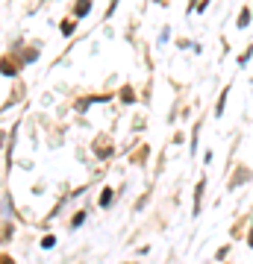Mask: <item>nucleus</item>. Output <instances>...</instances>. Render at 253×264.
I'll list each match as a JSON object with an SVG mask.
<instances>
[{
  "label": "nucleus",
  "mask_w": 253,
  "mask_h": 264,
  "mask_svg": "<svg viewBox=\"0 0 253 264\" xmlns=\"http://www.w3.org/2000/svg\"><path fill=\"white\" fill-rule=\"evenodd\" d=\"M88 6H91L88 0H80V6H77V12H80V15H85V12H88Z\"/></svg>",
  "instance_id": "f257e3e1"
},
{
  "label": "nucleus",
  "mask_w": 253,
  "mask_h": 264,
  "mask_svg": "<svg viewBox=\"0 0 253 264\" xmlns=\"http://www.w3.org/2000/svg\"><path fill=\"white\" fill-rule=\"evenodd\" d=\"M109 200H112V191H103V194H100V203H103V205H106Z\"/></svg>",
  "instance_id": "7ed1b4c3"
},
{
  "label": "nucleus",
  "mask_w": 253,
  "mask_h": 264,
  "mask_svg": "<svg viewBox=\"0 0 253 264\" xmlns=\"http://www.w3.org/2000/svg\"><path fill=\"white\" fill-rule=\"evenodd\" d=\"M247 24H250V12L244 9V12H241V21H239V27H247Z\"/></svg>",
  "instance_id": "f03ea898"
}]
</instances>
